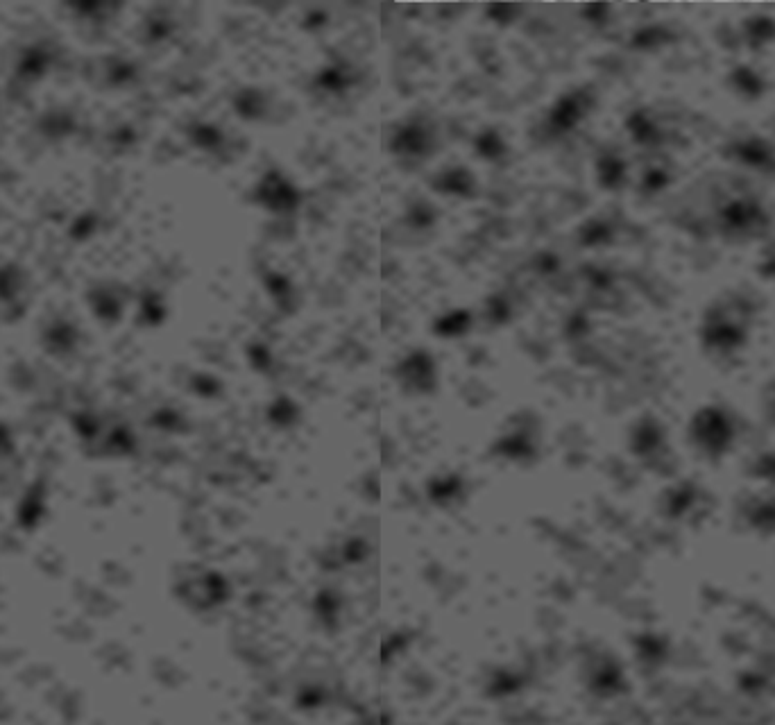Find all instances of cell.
<instances>
[{"label":"cell","instance_id":"9","mask_svg":"<svg viewBox=\"0 0 775 725\" xmlns=\"http://www.w3.org/2000/svg\"><path fill=\"white\" fill-rule=\"evenodd\" d=\"M766 413H769V417L775 422V386L769 395H766Z\"/></svg>","mask_w":775,"mask_h":725},{"label":"cell","instance_id":"6","mask_svg":"<svg viewBox=\"0 0 775 725\" xmlns=\"http://www.w3.org/2000/svg\"><path fill=\"white\" fill-rule=\"evenodd\" d=\"M742 41L751 50H762L775 41V21L771 16H753L742 25Z\"/></svg>","mask_w":775,"mask_h":725},{"label":"cell","instance_id":"4","mask_svg":"<svg viewBox=\"0 0 775 725\" xmlns=\"http://www.w3.org/2000/svg\"><path fill=\"white\" fill-rule=\"evenodd\" d=\"M57 62V50L48 41H32L19 50V57L14 59L12 78L19 87H32L48 75L50 68Z\"/></svg>","mask_w":775,"mask_h":725},{"label":"cell","instance_id":"7","mask_svg":"<svg viewBox=\"0 0 775 725\" xmlns=\"http://www.w3.org/2000/svg\"><path fill=\"white\" fill-rule=\"evenodd\" d=\"M730 84L737 93H742L746 98H760L764 91V80L760 73H755L748 66H737L730 75Z\"/></svg>","mask_w":775,"mask_h":725},{"label":"cell","instance_id":"1","mask_svg":"<svg viewBox=\"0 0 775 725\" xmlns=\"http://www.w3.org/2000/svg\"><path fill=\"white\" fill-rule=\"evenodd\" d=\"M748 336V306L744 302L728 297L712 304L705 313L701 340L708 352L719 356H730L744 347Z\"/></svg>","mask_w":775,"mask_h":725},{"label":"cell","instance_id":"5","mask_svg":"<svg viewBox=\"0 0 775 725\" xmlns=\"http://www.w3.org/2000/svg\"><path fill=\"white\" fill-rule=\"evenodd\" d=\"M723 157L742 164L746 168L762 170V173H775V148L773 143L760 139V136H742L726 145Z\"/></svg>","mask_w":775,"mask_h":725},{"label":"cell","instance_id":"8","mask_svg":"<svg viewBox=\"0 0 775 725\" xmlns=\"http://www.w3.org/2000/svg\"><path fill=\"white\" fill-rule=\"evenodd\" d=\"M757 476L762 479H773L775 481V454L764 456L762 460H757Z\"/></svg>","mask_w":775,"mask_h":725},{"label":"cell","instance_id":"2","mask_svg":"<svg viewBox=\"0 0 775 725\" xmlns=\"http://www.w3.org/2000/svg\"><path fill=\"white\" fill-rule=\"evenodd\" d=\"M689 438L694 447L708 458L726 456L735 442V424L719 406H705L692 417Z\"/></svg>","mask_w":775,"mask_h":725},{"label":"cell","instance_id":"3","mask_svg":"<svg viewBox=\"0 0 775 725\" xmlns=\"http://www.w3.org/2000/svg\"><path fill=\"white\" fill-rule=\"evenodd\" d=\"M721 232L737 238H753L769 227V213L753 195H732L717 209Z\"/></svg>","mask_w":775,"mask_h":725}]
</instances>
